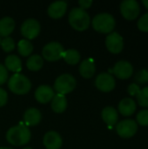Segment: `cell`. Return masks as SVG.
Returning <instances> with one entry per match:
<instances>
[{
  "label": "cell",
  "mask_w": 148,
  "mask_h": 149,
  "mask_svg": "<svg viewBox=\"0 0 148 149\" xmlns=\"http://www.w3.org/2000/svg\"><path fill=\"white\" fill-rule=\"evenodd\" d=\"M6 140L13 146L25 145L31 140V131L24 124L12 127L6 133Z\"/></svg>",
  "instance_id": "1"
},
{
  "label": "cell",
  "mask_w": 148,
  "mask_h": 149,
  "mask_svg": "<svg viewBox=\"0 0 148 149\" xmlns=\"http://www.w3.org/2000/svg\"><path fill=\"white\" fill-rule=\"evenodd\" d=\"M69 23L71 26L79 31L86 30L91 23L89 14L80 7H75L69 13Z\"/></svg>",
  "instance_id": "2"
},
{
  "label": "cell",
  "mask_w": 148,
  "mask_h": 149,
  "mask_svg": "<svg viewBox=\"0 0 148 149\" xmlns=\"http://www.w3.org/2000/svg\"><path fill=\"white\" fill-rule=\"evenodd\" d=\"M8 87L13 93L23 95L30 92L31 83L24 75L21 73H15L9 79Z\"/></svg>",
  "instance_id": "3"
},
{
  "label": "cell",
  "mask_w": 148,
  "mask_h": 149,
  "mask_svg": "<svg viewBox=\"0 0 148 149\" xmlns=\"http://www.w3.org/2000/svg\"><path fill=\"white\" fill-rule=\"evenodd\" d=\"M92 27L100 33H111L115 27V19L109 13H99L92 21Z\"/></svg>",
  "instance_id": "4"
},
{
  "label": "cell",
  "mask_w": 148,
  "mask_h": 149,
  "mask_svg": "<svg viewBox=\"0 0 148 149\" xmlns=\"http://www.w3.org/2000/svg\"><path fill=\"white\" fill-rule=\"evenodd\" d=\"M75 78L68 73H65L57 78L54 83V89L60 94H67L74 90L76 87Z\"/></svg>",
  "instance_id": "5"
},
{
  "label": "cell",
  "mask_w": 148,
  "mask_h": 149,
  "mask_svg": "<svg viewBox=\"0 0 148 149\" xmlns=\"http://www.w3.org/2000/svg\"><path fill=\"white\" fill-rule=\"evenodd\" d=\"M64 47L58 42H50L45 45L42 50V55L47 61H57L63 57Z\"/></svg>",
  "instance_id": "6"
},
{
  "label": "cell",
  "mask_w": 148,
  "mask_h": 149,
  "mask_svg": "<svg viewBox=\"0 0 148 149\" xmlns=\"http://www.w3.org/2000/svg\"><path fill=\"white\" fill-rule=\"evenodd\" d=\"M117 134L124 139L133 137L138 131V124L133 120H124L116 126Z\"/></svg>",
  "instance_id": "7"
},
{
  "label": "cell",
  "mask_w": 148,
  "mask_h": 149,
  "mask_svg": "<svg viewBox=\"0 0 148 149\" xmlns=\"http://www.w3.org/2000/svg\"><path fill=\"white\" fill-rule=\"evenodd\" d=\"M140 11V4L135 0H125L120 3V12L127 20L131 21L136 19Z\"/></svg>",
  "instance_id": "8"
},
{
  "label": "cell",
  "mask_w": 148,
  "mask_h": 149,
  "mask_svg": "<svg viewBox=\"0 0 148 149\" xmlns=\"http://www.w3.org/2000/svg\"><path fill=\"white\" fill-rule=\"evenodd\" d=\"M40 32V24L37 19L28 18L21 25V33L22 35L27 38V40H31L38 37Z\"/></svg>",
  "instance_id": "9"
},
{
  "label": "cell",
  "mask_w": 148,
  "mask_h": 149,
  "mask_svg": "<svg viewBox=\"0 0 148 149\" xmlns=\"http://www.w3.org/2000/svg\"><path fill=\"white\" fill-rule=\"evenodd\" d=\"M95 85H96V87L99 91L108 93L114 89L116 83H115L114 78L111 74L103 72L98 75V77L96 78Z\"/></svg>",
  "instance_id": "10"
},
{
  "label": "cell",
  "mask_w": 148,
  "mask_h": 149,
  "mask_svg": "<svg viewBox=\"0 0 148 149\" xmlns=\"http://www.w3.org/2000/svg\"><path fill=\"white\" fill-rule=\"evenodd\" d=\"M106 45L109 52L114 54L120 53L124 47V41L118 32H111L106 38Z\"/></svg>",
  "instance_id": "11"
},
{
  "label": "cell",
  "mask_w": 148,
  "mask_h": 149,
  "mask_svg": "<svg viewBox=\"0 0 148 149\" xmlns=\"http://www.w3.org/2000/svg\"><path fill=\"white\" fill-rule=\"evenodd\" d=\"M113 73L120 79H129L133 73V67L132 64L126 60H120L117 62L113 69Z\"/></svg>",
  "instance_id": "12"
},
{
  "label": "cell",
  "mask_w": 148,
  "mask_h": 149,
  "mask_svg": "<svg viewBox=\"0 0 148 149\" xmlns=\"http://www.w3.org/2000/svg\"><path fill=\"white\" fill-rule=\"evenodd\" d=\"M43 142L47 149H59L63 143L61 136L55 131L47 132L44 136Z\"/></svg>",
  "instance_id": "13"
},
{
  "label": "cell",
  "mask_w": 148,
  "mask_h": 149,
  "mask_svg": "<svg viewBox=\"0 0 148 149\" xmlns=\"http://www.w3.org/2000/svg\"><path fill=\"white\" fill-rule=\"evenodd\" d=\"M54 91L53 89L46 85H42L38 86L35 92V98L36 100L42 104H46L52 100L54 97Z\"/></svg>",
  "instance_id": "14"
},
{
  "label": "cell",
  "mask_w": 148,
  "mask_h": 149,
  "mask_svg": "<svg viewBox=\"0 0 148 149\" xmlns=\"http://www.w3.org/2000/svg\"><path fill=\"white\" fill-rule=\"evenodd\" d=\"M67 9V3L65 1H56L51 3L48 7V15L52 18L62 17Z\"/></svg>",
  "instance_id": "15"
},
{
  "label": "cell",
  "mask_w": 148,
  "mask_h": 149,
  "mask_svg": "<svg viewBox=\"0 0 148 149\" xmlns=\"http://www.w3.org/2000/svg\"><path fill=\"white\" fill-rule=\"evenodd\" d=\"M136 111V103L132 98H125L119 104V112L123 116H130Z\"/></svg>",
  "instance_id": "16"
},
{
  "label": "cell",
  "mask_w": 148,
  "mask_h": 149,
  "mask_svg": "<svg viewBox=\"0 0 148 149\" xmlns=\"http://www.w3.org/2000/svg\"><path fill=\"white\" fill-rule=\"evenodd\" d=\"M41 113L37 108H29L24 114V120L25 126H36L41 120Z\"/></svg>",
  "instance_id": "17"
},
{
  "label": "cell",
  "mask_w": 148,
  "mask_h": 149,
  "mask_svg": "<svg viewBox=\"0 0 148 149\" xmlns=\"http://www.w3.org/2000/svg\"><path fill=\"white\" fill-rule=\"evenodd\" d=\"M96 71L95 64L92 59L87 58L82 61V63L79 65V72L81 76L85 79H90L92 78Z\"/></svg>",
  "instance_id": "18"
},
{
  "label": "cell",
  "mask_w": 148,
  "mask_h": 149,
  "mask_svg": "<svg viewBox=\"0 0 148 149\" xmlns=\"http://www.w3.org/2000/svg\"><path fill=\"white\" fill-rule=\"evenodd\" d=\"M15 29V21L10 17H4L0 19V38L9 37Z\"/></svg>",
  "instance_id": "19"
},
{
  "label": "cell",
  "mask_w": 148,
  "mask_h": 149,
  "mask_svg": "<svg viewBox=\"0 0 148 149\" xmlns=\"http://www.w3.org/2000/svg\"><path fill=\"white\" fill-rule=\"evenodd\" d=\"M101 116L103 120L109 126V127H113L114 126L119 119V115H118V112L116 111L115 108L112 107H105L101 113Z\"/></svg>",
  "instance_id": "20"
},
{
  "label": "cell",
  "mask_w": 148,
  "mask_h": 149,
  "mask_svg": "<svg viewBox=\"0 0 148 149\" xmlns=\"http://www.w3.org/2000/svg\"><path fill=\"white\" fill-rule=\"evenodd\" d=\"M66 107H67V100L65 96L60 93L54 95L51 100V109L57 113H61L65 111Z\"/></svg>",
  "instance_id": "21"
},
{
  "label": "cell",
  "mask_w": 148,
  "mask_h": 149,
  "mask_svg": "<svg viewBox=\"0 0 148 149\" xmlns=\"http://www.w3.org/2000/svg\"><path fill=\"white\" fill-rule=\"evenodd\" d=\"M5 68L7 70H10L13 72L19 73V72L22 70V62L21 59L16 56V55H9L5 58L4 61Z\"/></svg>",
  "instance_id": "22"
},
{
  "label": "cell",
  "mask_w": 148,
  "mask_h": 149,
  "mask_svg": "<svg viewBox=\"0 0 148 149\" xmlns=\"http://www.w3.org/2000/svg\"><path fill=\"white\" fill-rule=\"evenodd\" d=\"M43 65H44L43 58L38 54H34L30 56L26 62V65L28 69L33 72H37L40 70L43 67Z\"/></svg>",
  "instance_id": "23"
},
{
  "label": "cell",
  "mask_w": 148,
  "mask_h": 149,
  "mask_svg": "<svg viewBox=\"0 0 148 149\" xmlns=\"http://www.w3.org/2000/svg\"><path fill=\"white\" fill-rule=\"evenodd\" d=\"M65 61L69 65H76L80 60V54L75 49H69L64 52L63 57Z\"/></svg>",
  "instance_id": "24"
},
{
  "label": "cell",
  "mask_w": 148,
  "mask_h": 149,
  "mask_svg": "<svg viewBox=\"0 0 148 149\" xmlns=\"http://www.w3.org/2000/svg\"><path fill=\"white\" fill-rule=\"evenodd\" d=\"M17 50L21 56L27 57L33 51L32 44L27 39H21L17 44Z\"/></svg>",
  "instance_id": "25"
},
{
  "label": "cell",
  "mask_w": 148,
  "mask_h": 149,
  "mask_svg": "<svg viewBox=\"0 0 148 149\" xmlns=\"http://www.w3.org/2000/svg\"><path fill=\"white\" fill-rule=\"evenodd\" d=\"M137 100L140 106L148 107V86L140 89L139 94L137 95Z\"/></svg>",
  "instance_id": "26"
},
{
  "label": "cell",
  "mask_w": 148,
  "mask_h": 149,
  "mask_svg": "<svg viewBox=\"0 0 148 149\" xmlns=\"http://www.w3.org/2000/svg\"><path fill=\"white\" fill-rule=\"evenodd\" d=\"M3 50L6 52H10L14 50L15 48V42L12 38L10 37H6L3 40H1V45Z\"/></svg>",
  "instance_id": "27"
},
{
  "label": "cell",
  "mask_w": 148,
  "mask_h": 149,
  "mask_svg": "<svg viewBox=\"0 0 148 149\" xmlns=\"http://www.w3.org/2000/svg\"><path fill=\"white\" fill-rule=\"evenodd\" d=\"M137 122L138 124H140V126L143 127H148V110L147 109H144L141 110L140 112H139V113L137 114Z\"/></svg>",
  "instance_id": "28"
},
{
  "label": "cell",
  "mask_w": 148,
  "mask_h": 149,
  "mask_svg": "<svg viewBox=\"0 0 148 149\" xmlns=\"http://www.w3.org/2000/svg\"><path fill=\"white\" fill-rule=\"evenodd\" d=\"M135 80L139 84H145L148 82V70L142 69L139 71L135 75Z\"/></svg>",
  "instance_id": "29"
},
{
  "label": "cell",
  "mask_w": 148,
  "mask_h": 149,
  "mask_svg": "<svg viewBox=\"0 0 148 149\" xmlns=\"http://www.w3.org/2000/svg\"><path fill=\"white\" fill-rule=\"evenodd\" d=\"M138 28L144 32H148V12L144 14L138 21Z\"/></svg>",
  "instance_id": "30"
},
{
  "label": "cell",
  "mask_w": 148,
  "mask_h": 149,
  "mask_svg": "<svg viewBox=\"0 0 148 149\" xmlns=\"http://www.w3.org/2000/svg\"><path fill=\"white\" fill-rule=\"evenodd\" d=\"M8 79V71L4 65L0 64V86L4 84Z\"/></svg>",
  "instance_id": "31"
},
{
  "label": "cell",
  "mask_w": 148,
  "mask_h": 149,
  "mask_svg": "<svg viewBox=\"0 0 148 149\" xmlns=\"http://www.w3.org/2000/svg\"><path fill=\"white\" fill-rule=\"evenodd\" d=\"M140 91V86L137 85V84H135V83L131 84V85L128 86V88H127V92H128V93H129L131 96H137V95L139 94Z\"/></svg>",
  "instance_id": "32"
},
{
  "label": "cell",
  "mask_w": 148,
  "mask_h": 149,
  "mask_svg": "<svg viewBox=\"0 0 148 149\" xmlns=\"http://www.w3.org/2000/svg\"><path fill=\"white\" fill-rule=\"evenodd\" d=\"M7 101H8V94L6 91L3 88H0V107L6 105Z\"/></svg>",
  "instance_id": "33"
},
{
  "label": "cell",
  "mask_w": 148,
  "mask_h": 149,
  "mask_svg": "<svg viewBox=\"0 0 148 149\" xmlns=\"http://www.w3.org/2000/svg\"><path fill=\"white\" fill-rule=\"evenodd\" d=\"M79 4L80 5L81 9L85 10V9L90 8V6L92 4V0H79Z\"/></svg>",
  "instance_id": "34"
},
{
  "label": "cell",
  "mask_w": 148,
  "mask_h": 149,
  "mask_svg": "<svg viewBox=\"0 0 148 149\" xmlns=\"http://www.w3.org/2000/svg\"><path fill=\"white\" fill-rule=\"evenodd\" d=\"M142 3L146 6V8L148 10V0H143L142 1Z\"/></svg>",
  "instance_id": "35"
},
{
  "label": "cell",
  "mask_w": 148,
  "mask_h": 149,
  "mask_svg": "<svg viewBox=\"0 0 148 149\" xmlns=\"http://www.w3.org/2000/svg\"><path fill=\"white\" fill-rule=\"evenodd\" d=\"M0 149H13L11 148H0Z\"/></svg>",
  "instance_id": "36"
},
{
  "label": "cell",
  "mask_w": 148,
  "mask_h": 149,
  "mask_svg": "<svg viewBox=\"0 0 148 149\" xmlns=\"http://www.w3.org/2000/svg\"><path fill=\"white\" fill-rule=\"evenodd\" d=\"M23 149H32V148H23Z\"/></svg>",
  "instance_id": "37"
},
{
  "label": "cell",
  "mask_w": 148,
  "mask_h": 149,
  "mask_svg": "<svg viewBox=\"0 0 148 149\" xmlns=\"http://www.w3.org/2000/svg\"><path fill=\"white\" fill-rule=\"evenodd\" d=\"M0 45H1V38H0Z\"/></svg>",
  "instance_id": "38"
}]
</instances>
